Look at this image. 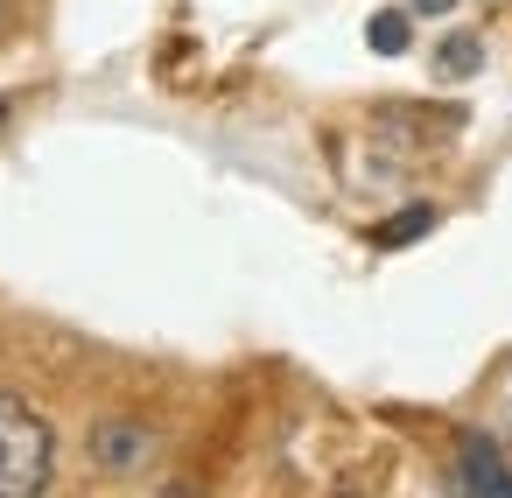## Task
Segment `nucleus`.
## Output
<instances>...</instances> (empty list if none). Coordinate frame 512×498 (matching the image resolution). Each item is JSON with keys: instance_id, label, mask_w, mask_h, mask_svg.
<instances>
[{"instance_id": "f03ea898", "label": "nucleus", "mask_w": 512, "mask_h": 498, "mask_svg": "<svg viewBox=\"0 0 512 498\" xmlns=\"http://www.w3.org/2000/svg\"><path fill=\"white\" fill-rule=\"evenodd\" d=\"M155 449H162V435H155V421H141V414H99V421L85 428V463L106 470V477L148 470Z\"/></svg>"}, {"instance_id": "f257e3e1", "label": "nucleus", "mask_w": 512, "mask_h": 498, "mask_svg": "<svg viewBox=\"0 0 512 498\" xmlns=\"http://www.w3.org/2000/svg\"><path fill=\"white\" fill-rule=\"evenodd\" d=\"M50 477H57V428H50V414L29 393L0 386V498H36Z\"/></svg>"}, {"instance_id": "20e7f679", "label": "nucleus", "mask_w": 512, "mask_h": 498, "mask_svg": "<svg viewBox=\"0 0 512 498\" xmlns=\"http://www.w3.org/2000/svg\"><path fill=\"white\" fill-rule=\"evenodd\" d=\"M407 29H414L407 8H379V15L365 22V43H372L379 57H400V50H407Z\"/></svg>"}, {"instance_id": "39448f33", "label": "nucleus", "mask_w": 512, "mask_h": 498, "mask_svg": "<svg viewBox=\"0 0 512 498\" xmlns=\"http://www.w3.org/2000/svg\"><path fill=\"white\" fill-rule=\"evenodd\" d=\"M477 64H484V43H477V36H449V43L435 50V71H442V78H470Z\"/></svg>"}, {"instance_id": "0eeeda50", "label": "nucleus", "mask_w": 512, "mask_h": 498, "mask_svg": "<svg viewBox=\"0 0 512 498\" xmlns=\"http://www.w3.org/2000/svg\"><path fill=\"white\" fill-rule=\"evenodd\" d=\"M414 8H421V15H442V8H449V0H414Z\"/></svg>"}, {"instance_id": "7ed1b4c3", "label": "nucleus", "mask_w": 512, "mask_h": 498, "mask_svg": "<svg viewBox=\"0 0 512 498\" xmlns=\"http://www.w3.org/2000/svg\"><path fill=\"white\" fill-rule=\"evenodd\" d=\"M449 491H484V498H498V491H512V463H505V449L491 442V435H456V456H449Z\"/></svg>"}, {"instance_id": "423d86ee", "label": "nucleus", "mask_w": 512, "mask_h": 498, "mask_svg": "<svg viewBox=\"0 0 512 498\" xmlns=\"http://www.w3.org/2000/svg\"><path fill=\"white\" fill-rule=\"evenodd\" d=\"M428 225H435V204H414V211H400V225L379 232V246H407V239H421Z\"/></svg>"}, {"instance_id": "6e6552de", "label": "nucleus", "mask_w": 512, "mask_h": 498, "mask_svg": "<svg viewBox=\"0 0 512 498\" xmlns=\"http://www.w3.org/2000/svg\"><path fill=\"white\" fill-rule=\"evenodd\" d=\"M8 106H15V99H8V92H0V127H8Z\"/></svg>"}, {"instance_id": "1a4fd4ad", "label": "nucleus", "mask_w": 512, "mask_h": 498, "mask_svg": "<svg viewBox=\"0 0 512 498\" xmlns=\"http://www.w3.org/2000/svg\"><path fill=\"white\" fill-rule=\"evenodd\" d=\"M0 22H8V0H0Z\"/></svg>"}]
</instances>
